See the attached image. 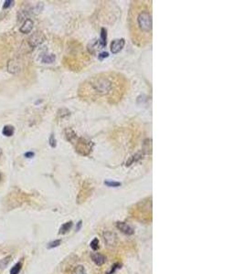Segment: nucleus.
<instances>
[{
  "label": "nucleus",
  "mask_w": 244,
  "mask_h": 274,
  "mask_svg": "<svg viewBox=\"0 0 244 274\" xmlns=\"http://www.w3.org/2000/svg\"><path fill=\"white\" fill-rule=\"evenodd\" d=\"M126 79L116 72H104L81 84L79 95L84 101L98 103H116L125 92Z\"/></svg>",
  "instance_id": "nucleus-1"
},
{
  "label": "nucleus",
  "mask_w": 244,
  "mask_h": 274,
  "mask_svg": "<svg viewBox=\"0 0 244 274\" xmlns=\"http://www.w3.org/2000/svg\"><path fill=\"white\" fill-rule=\"evenodd\" d=\"M129 30L133 42L143 46L152 39V11L151 5L145 1L133 2L128 17Z\"/></svg>",
  "instance_id": "nucleus-2"
},
{
  "label": "nucleus",
  "mask_w": 244,
  "mask_h": 274,
  "mask_svg": "<svg viewBox=\"0 0 244 274\" xmlns=\"http://www.w3.org/2000/svg\"><path fill=\"white\" fill-rule=\"evenodd\" d=\"M124 39H114L112 44H111V51L113 53V54H117L118 52H120L122 49L123 46H124Z\"/></svg>",
  "instance_id": "nucleus-3"
},
{
  "label": "nucleus",
  "mask_w": 244,
  "mask_h": 274,
  "mask_svg": "<svg viewBox=\"0 0 244 274\" xmlns=\"http://www.w3.org/2000/svg\"><path fill=\"white\" fill-rule=\"evenodd\" d=\"M116 227L121 232H122L125 235H133L135 232L134 229L129 224H127L125 222H118Z\"/></svg>",
  "instance_id": "nucleus-4"
},
{
  "label": "nucleus",
  "mask_w": 244,
  "mask_h": 274,
  "mask_svg": "<svg viewBox=\"0 0 244 274\" xmlns=\"http://www.w3.org/2000/svg\"><path fill=\"white\" fill-rule=\"evenodd\" d=\"M103 238L105 243L109 246V247H113L116 245L117 242V237L114 233L113 232H105L103 234Z\"/></svg>",
  "instance_id": "nucleus-5"
},
{
  "label": "nucleus",
  "mask_w": 244,
  "mask_h": 274,
  "mask_svg": "<svg viewBox=\"0 0 244 274\" xmlns=\"http://www.w3.org/2000/svg\"><path fill=\"white\" fill-rule=\"evenodd\" d=\"M32 28H33V21L28 19L23 23L19 30H20V32L24 33V34H28L32 30Z\"/></svg>",
  "instance_id": "nucleus-6"
},
{
  "label": "nucleus",
  "mask_w": 244,
  "mask_h": 274,
  "mask_svg": "<svg viewBox=\"0 0 244 274\" xmlns=\"http://www.w3.org/2000/svg\"><path fill=\"white\" fill-rule=\"evenodd\" d=\"M41 34H40L39 32H36L35 34H33L30 39H28V42L31 44L32 47H35V46H38L39 44H41V42L43 41V38L41 37Z\"/></svg>",
  "instance_id": "nucleus-7"
},
{
  "label": "nucleus",
  "mask_w": 244,
  "mask_h": 274,
  "mask_svg": "<svg viewBox=\"0 0 244 274\" xmlns=\"http://www.w3.org/2000/svg\"><path fill=\"white\" fill-rule=\"evenodd\" d=\"M92 259L93 262H94L96 265H98V266L102 265V264L105 262V260H106V258H105L103 255L100 254V253H95V254H93L92 256Z\"/></svg>",
  "instance_id": "nucleus-8"
},
{
  "label": "nucleus",
  "mask_w": 244,
  "mask_h": 274,
  "mask_svg": "<svg viewBox=\"0 0 244 274\" xmlns=\"http://www.w3.org/2000/svg\"><path fill=\"white\" fill-rule=\"evenodd\" d=\"M14 132H15V128L12 126V125H6L4 128H3V135L5 136H12L14 135Z\"/></svg>",
  "instance_id": "nucleus-9"
},
{
  "label": "nucleus",
  "mask_w": 244,
  "mask_h": 274,
  "mask_svg": "<svg viewBox=\"0 0 244 274\" xmlns=\"http://www.w3.org/2000/svg\"><path fill=\"white\" fill-rule=\"evenodd\" d=\"M71 227H72V222H71V221H69V222L64 223V224L61 227L59 233H60V234H65V233H67V232L71 229Z\"/></svg>",
  "instance_id": "nucleus-10"
},
{
  "label": "nucleus",
  "mask_w": 244,
  "mask_h": 274,
  "mask_svg": "<svg viewBox=\"0 0 244 274\" xmlns=\"http://www.w3.org/2000/svg\"><path fill=\"white\" fill-rule=\"evenodd\" d=\"M11 261V256H6L4 259H0V272H2L3 270L6 269V267L8 265V263Z\"/></svg>",
  "instance_id": "nucleus-11"
},
{
  "label": "nucleus",
  "mask_w": 244,
  "mask_h": 274,
  "mask_svg": "<svg viewBox=\"0 0 244 274\" xmlns=\"http://www.w3.org/2000/svg\"><path fill=\"white\" fill-rule=\"evenodd\" d=\"M21 269H22V261H19L11 270H10V274H19Z\"/></svg>",
  "instance_id": "nucleus-12"
},
{
  "label": "nucleus",
  "mask_w": 244,
  "mask_h": 274,
  "mask_svg": "<svg viewBox=\"0 0 244 274\" xmlns=\"http://www.w3.org/2000/svg\"><path fill=\"white\" fill-rule=\"evenodd\" d=\"M72 274H87V272L85 271V268L82 265H78L74 268Z\"/></svg>",
  "instance_id": "nucleus-13"
},
{
  "label": "nucleus",
  "mask_w": 244,
  "mask_h": 274,
  "mask_svg": "<svg viewBox=\"0 0 244 274\" xmlns=\"http://www.w3.org/2000/svg\"><path fill=\"white\" fill-rule=\"evenodd\" d=\"M61 243V239H57V240H54L52 242H49L48 244V249H53V248H56L58 246H60Z\"/></svg>",
  "instance_id": "nucleus-14"
},
{
  "label": "nucleus",
  "mask_w": 244,
  "mask_h": 274,
  "mask_svg": "<svg viewBox=\"0 0 244 274\" xmlns=\"http://www.w3.org/2000/svg\"><path fill=\"white\" fill-rule=\"evenodd\" d=\"M91 248L92 250H97L99 249V240L98 238H93L92 241L91 242Z\"/></svg>",
  "instance_id": "nucleus-15"
},
{
  "label": "nucleus",
  "mask_w": 244,
  "mask_h": 274,
  "mask_svg": "<svg viewBox=\"0 0 244 274\" xmlns=\"http://www.w3.org/2000/svg\"><path fill=\"white\" fill-rule=\"evenodd\" d=\"M54 59H55V56H45L44 58H43V62H45V63H51L52 61H54Z\"/></svg>",
  "instance_id": "nucleus-16"
},
{
  "label": "nucleus",
  "mask_w": 244,
  "mask_h": 274,
  "mask_svg": "<svg viewBox=\"0 0 244 274\" xmlns=\"http://www.w3.org/2000/svg\"><path fill=\"white\" fill-rule=\"evenodd\" d=\"M105 184L109 186H119L121 184L120 183H116V182H105Z\"/></svg>",
  "instance_id": "nucleus-17"
},
{
  "label": "nucleus",
  "mask_w": 244,
  "mask_h": 274,
  "mask_svg": "<svg viewBox=\"0 0 244 274\" xmlns=\"http://www.w3.org/2000/svg\"><path fill=\"white\" fill-rule=\"evenodd\" d=\"M14 3V1H12V0H8V1H6L5 2V4H4V6H3V8H7V7H9L10 6H12V4Z\"/></svg>",
  "instance_id": "nucleus-18"
},
{
  "label": "nucleus",
  "mask_w": 244,
  "mask_h": 274,
  "mask_svg": "<svg viewBox=\"0 0 244 274\" xmlns=\"http://www.w3.org/2000/svg\"><path fill=\"white\" fill-rule=\"evenodd\" d=\"M49 142H50L49 143H50V145H51L52 147H55V146H56V141H55V138H54V135H53L50 136Z\"/></svg>",
  "instance_id": "nucleus-19"
},
{
  "label": "nucleus",
  "mask_w": 244,
  "mask_h": 274,
  "mask_svg": "<svg viewBox=\"0 0 244 274\" xmlns=\"http://www.w3.org/2000/svg\"><path fill=\"white\" fill-rule=\"evenodd\" d=\"M25 156L27 157V158H31V157L34 156V153H32V152H28V153L25 154Z\"/></svg>",
  "instance_id": "nucleus-20"
},
{
  "label": "nucleus",
  "mask_w": 244,
  "mask_h": 274,
  "mask_svg": "<svg viewBox=\"0 0 244 274\" xmlns=\"http://www.w3.org/2000/svg\"><path fill=\"white\" fill-rule=\"evenodd\" d=\"M81 221H79V223H78V225H77V228H76V230L79 231L80 229H81Z\"/></svg>",
  "instance_id": "nucleus-21"
},
{
  "label": "nucleus",
  "mask_w": 244,
  "mask_h": 274,
  "mask_svg": "<svg viewBox=\"0 0 244 274\" xmlns=\"http://www.w3.org/2000/svg\"><path fill=\"white\" fill-rule=\"evenodd\" d=\"M0 180H1V175H0Z\"/></svg>",
  "instance_id": "nucleus-22"
}]
</instances>
